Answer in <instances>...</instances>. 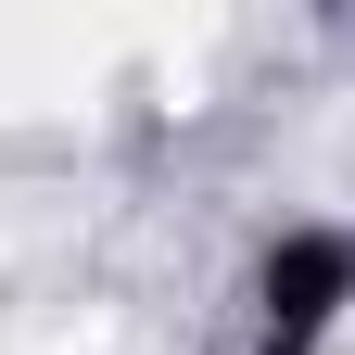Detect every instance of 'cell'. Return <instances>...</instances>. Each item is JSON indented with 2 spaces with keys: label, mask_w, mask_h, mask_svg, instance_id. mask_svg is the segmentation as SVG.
I'll list each match as a JSON object with an SVG mask.
<instances>
[{
  "label": "cell",
  "mask_w": 355,
  "mask_h": 355,
  "mask_svg": "<svg viewBox=\"0 0 355 355\" xmlns=\"http://www.w3.org/2000/svg\"><path fill=\"white\" fill-rule=\"evenodd\" d=\"M355 304V229H279L254 266V318H266V355H318V330Z\"/></svg>",
  "instance_id": "obj_1"
}]
</instances>
